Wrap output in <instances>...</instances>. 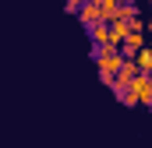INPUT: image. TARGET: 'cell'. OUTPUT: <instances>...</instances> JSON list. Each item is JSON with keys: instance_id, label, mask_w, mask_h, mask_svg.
<instances>
[{"instance_id": "7c38bea8", "label": "cell", "mask_w": 152, "mask_h": 148, "mask_svg": "<svg viewBox=\"0 0 152 148\" xmlns=\"http://www.w3.org/2000/svg\"><path fill=\"white\" fill-rule=\"evenodd\" d=\"M149 42H152V36H149Z\"/></svg>"}, {"instance_id": "8fae6325", "label": "cell", "mask_w": 152, "mask_h": 148, "mask_svg": "<svg viewBox=\"0 0 152 148\" xmlns=\"http://www.w3.org/2000/svg\"><path fill=\"white\" fill-rule=\"evenodd\" d=\"M120 4H127V0H120Z\"/></svg>"}, {"instance_id": "6da1fadb", "label": "cell", "mask_w": 152, "mask_h": 148, "mask_svg": "<svg viewBox=\"0 0 152 148\" xmlns=\"http://www.w3.org/2000/svg\"><path fill=\"white\" fill-rule=\"evenodd\" d=\"M124 49L120 46H99L96 49V67H99V78H103V85H110L113 88V81H117V71L124 67Z\"/></svg>"}, {"instance_id": "7a4b0ae2", "label": "cell", "mask_w": 152, "mask_h": 148, "mask_svg": "<svg viewBox=\"0 0 152 148\" xmlns=\"http://www.w3.org/2000/svg\"><path fill=\"white\" fill-rule=\"evenodd\" d=\"M120 102L124 106H149L152 110V74H138L134 85L120 95Z\"/></svg>"}, {"instance_id": "3957f363", "label": "cell", "mask_w": 152, "mask_h": 148, "mask_svg": "<svg viewBox=\"0 0 152 148\" xmlns=\"http://www.w3.org/2000/svg\"><path fill=\"white\" fill-rule=\"evenodd\" d=\"M138 74H142L138 60H134V57H127V60H124V67L117 71V81H113V95H117V99H120V95L134 85V78H138Z\"/></svg>"}, {"instance_id": "ba28073f", "label": "cell", "mask_w": 152, "mask_h": 148, "mask_svg": "<svg viewBox=\"0 0 152 148\" xmlns=\"http://www.w3.org/2000/svg\"><path fill=\"white\" fill-rule=\"evenodd\" d=\"M99 7H103L106 21H113V18H117V11H120V0H99Z\"/></svg>"}, {"instance_id": "4fadbf2b", "label": "cell", "mask_w": 152, "mask_h": 148, "mask_svg": "<svg viewBox=\"0 0 152 148\" xmlns=\"http://www.w3.org/2000/svg\"><path fill=\"white\" fill-rule=\"evenodd\" d=\"M149 4H152V0H149Z\"/></svg>"}, {"instance_id": "5b68a950", "label": "cell", "mask_w": 152, "mask_h": 148, "mask_svg": "<svg viewBox=\"0 0 152 148\" xmlns=\"http://www.w3.org/2000/svg\"><path fill=\"white\" fill-rule=\"evenodd\" d=\"M88 39H92L96 49H99V46H113V25H110V21L92 25V28H88Z\"/></svg>"}, {"instance_id": "9c48e42d", "label": "cell", "mask_w": 152, "mask_h": 148, "mask_svg": "<svg viewBox=\"0 0 152 148\" xmlns=\"http://www.w3.org/2000/svg\"><path fill=\"white\" fill-rule=\"evenodd\" d=\"M81 4H85V0H64V7H67V11H78Z\"/></svg>"}, {"instance_id": "277c9868", "label": "cell", "mask_w": 152, "mask_h": 148, "mask_svg": "<svg viewBox=\"0 0 152 148\" xmlns=\"http://www.w3.org/2000/svg\"><path fill=\"white\" fill-rule=\"evenodd\" d=\"M78 21H81L85 28H92V25H99V21H106V14H103V7H99V0H85V4L78 7Z\"/></svg>"}, {"instance_id": "8992f818", "label": "cell", "mask_w": 152, "mask_h": 148, "mask_svg": "<svg viewBox=\"0 0 152 148\" xmlns=\"http://www.w3.org/2000/svg\"><path fill=\"white\" fill-rule=\"evenodd\" d=\"M134 60H138L142 74H152V42L145 46V49H138V53H134Z\"/></svg>"}, {"instance_id": "52a82bcc", "label": "cell", "mask_w": 152, "mask_h": 148, "mask_svg": "<svg viewBox=\"0 0 152 148\" xmlns=\"http://www.w3.org/2000/svg\"><path fill=\"white\" fill-rule=\"evenodd\" d=\"M134 18H138V7H134V0H127V4H120L113 21H134Z\"/></svg>"}, {"instance_id": "30bf717a", "label": "cell", "mask_w": 152, "mask_h": 148, "mask_svg": "<svg viewBox=\"0 0 152 148\" xmlns=\"http://www.w3.org/2000/svg\"><path fill=\"white\" fill-rule=\"evenodd\" d=\"M149 36H152V18H149Z\"/></svg>"}]
</instances>
